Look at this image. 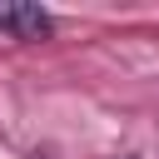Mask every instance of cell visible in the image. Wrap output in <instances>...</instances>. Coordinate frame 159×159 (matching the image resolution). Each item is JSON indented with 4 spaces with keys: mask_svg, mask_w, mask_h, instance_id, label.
I'll return each mask as SVG.
<instances>
[{
    "mask_svg": "<svg viewBox=\"0 0 159 159\" xmlns=\"http://www.w3.org/2000/svg\"><path fill=\"white\" fill-rule=\"evenodd\" d=\"M0 30L10 40H20V45H40V40L55 35V20L35 0H0Z\"/></svg>",
    "mask_w": 159,
    "mask_h": 159,
    "instance_id": "1",
    "label": "cell"
}]
</instances>
